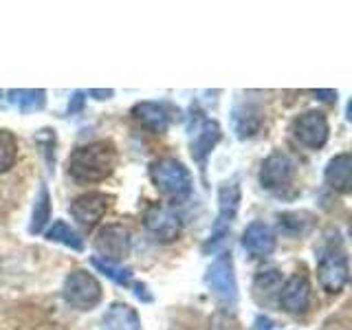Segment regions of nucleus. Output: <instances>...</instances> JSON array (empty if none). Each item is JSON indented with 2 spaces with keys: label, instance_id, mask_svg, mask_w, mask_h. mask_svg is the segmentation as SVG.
<instances>
[{
  "label": "nucleus",
  "instance_id": "nucleus-4",
  "mask_svg": "<svg viewBox=\"0 0 352 330\" xmlns=\"http://www.w3.org/2000/svg\"><path fill=\"white\" fill-rule=\"evenodd\" d=\"M64 302L75 311H93L102 302V284L97 282L93 273L84 269H75L66 275L62 286Z\"/></svg>",
  "mask_w": 352,
  "mask_h": 330
},
{
  "label": "nucleus",
  "instance_id": "nucleus-21",
  "mask_svg": "<svg viewBox=\"0 0 352 330\" xmlns=\"http://www.w3.org/2000/svg\"><path fill=\"white\" fill-rule=\"evenodd\" d=\"M51 220V196L47 192V187H40V192L33 201V212H31V225H29V234H42L44 227Z\"/></svg>",
  "mask_w": 352,
  "mask_h": 330
},
{
  "label": "nucleus",
  "instance_id": "nucleus-30",
  "mask_svg": "<svg viewBox=\"0 0 352 330\" xmlns=\"http://www.w3.org/2000/svg\"><path fill=\"white\" fill-rule=\"evenodd\" d=\"M73 97L75 99H73V104H69V113H75V110L82 106V93H75Z\"/></svg>",
  "mask_w": 352,
  "mask_h": 330
},
{
  "label": "nucleus",
  "instance_id": "nucleus-23",
  "mask_svg": "<svg viewBox=\"0 0 352 330\" xmlns=\"http://www.w3.org/2000/svg\"><path fill=\"white\" fill-rule=\"evenodd\" d=\"M9 95L22 115L36 113V110H42L44 104H47V93L44 91H11Z\"/></svg>",
  "mask_w": 352,
  "mask_h": 330
},
{
  "label": "nucleus",
  "instance_id": "nucleus-22",
  "mask_svg": "<svg viewBox=\"0 0 352 330\" xmlns=\"http://www.w3.org/2000/svg\"><path fill=\"white\" fill-rule=\"evenodd\" d=\"M47 240L51 242H58V245H64L73 251H82L84 249V240L80 238V234L64 220H55V223L47 229Z\"/></svg>",
  "mask_w": 352,
  "mask_h": 330
},
{
  "label": "nucleus",
  "instance_id": "nucleus-8",
  "mask_svg": "<svg viewBox=\"0 0 352 330\" xmlns=\"http://www.w3.org/2000/svg\"><path fill=\"white\" fill-rule=\"evenodd\" d=\"M291 130H293V137L308 150L324 148L330 135L328 119L324 113H319V110H306L300 117H295Z\"/></svg>",
  "mask_w": 352,
  "mask_h": 330
},
{
  "label": "nucleus",
  "instance_id": "nucleus-19",
  "mask_svg": "<svg viewBox=\"0 0 352 330\" xmlns=\"http://www.w3.org/2000/svg\"><path fill=\"white\" fill-rule=\"evenodd\" d=\"M262 124H264V115H262V110L258 106L245 104V106L236 108L234 126H236V132H238L240 139H249L253 135H258Z\"/></svg>",
  "mask_w": 352,
  "mask_h": 330
},
{
  "label": "nucleus",
  "instance_id": "nucleus-28",
  "mask_svg": "<svg viewBox=\"0 0 352 330\" xmlns=\"http://www.w3.org/2000/svg\"><path fill=\"white\" fill-rule=\"evenodd\" d=\"M256 330H273V322L267 317H258L256 319Z\"/></svg>",
  "mask_w": 352,
  "mask_h": 330
},
{
  "label": "nucleus",
  "instance_id": "nucleus-9",
  "mask_svg": "<svg viewBox=\"0 0 352 330\" xmlns=\"http://www.w3.org/2000/svg\"><path fill=\"white\" fill-rule=\"evenodd\" d=\"M108 205H110V196L104 192H88L77 196L75 201L71 203L69 212L73 216V220L80 225L84 231H93L99 220L104 218V214L108 212Z\"/></svg>",
  "mask_w": 352,
  "mask_h": 330
},
{
  "label": "nucleus",
  "instance_id": "nucleus-12",
  "mask_svg": "<svg viewBox=\"0 0 352 330\" xmlns=\"http://www.w3.org/2000/svg\"><path fill=\"white\" fill-rule=\"evenodd\" d=\"M278 304L289 315H304L308 311V306H311V284L304 275L297 273L282 284Z\"/></svg>",
  "mask_w": 352,
  "mask_h": 330
},
{
  "label": "nucleus",
  "instance_id": "nucleus-10",
  "mask_svg": "<svg viewBox=\"0 0 352 330\" xmlns=\"http://www.w3.org/2000/svg\"><path fill=\"white\" fill-rule=\"evenodd\" d=\"M93 247L102 260L121 264L130 253V231L124 225H106L97 231Z\"/></svg>",
  "mask_w": 352,
  "mask_h": 330
},
{
  "label": "nucleus",
  "instance_id": "nucleus-27",
  "mask_svg": "<svg viewBox=\"0 0 352 330\" xmlns=\"http://www.w3.org/2000/svg\"><path fill=\"white\" fill-rule=\"evenodd\" d=\"M313 95L322 99V102H328V104L337 102V91H313Z\"/></svg>",
  "mask_w": 352,
  "mask_h": 330
},
{
  "label": "nucleus",
  "instance_id": "nucleus-25",
  "mask_svg": "<svg viewBox=\"0 0 352 330\" xmlns=\"http://www.w3.org/2000/svg\"><path fill=\"white\" fill-rule=\"evenodd\" d=\"M18 159V141L9 130H0V174L14 168Z\"/></svg>",
  "mask_w": 352,
  "mask_h": 330
},
{
  "label": "nucleus",
  "instance_id": "nucleus-11",
  "mask_svg": "<svg viewBox=\"0 0 352 330\" xmlns=\"http://www.w3.org/2000/svg\"><path fill=\"white\" fill-rule=\"evenodd\" d=\"M146 229L159 242H174L183 231V218L172 207H152L146 214Z\"/></svg>",
  "mask_w": 352,
  "mask_h": 330
},
{
  "label": "nucleus",
  "instance_id": "nucleus-24",
  "mask_svg": "<svg viewBox=\"0 0 352 330\" xmlns=\"http://www.w3.org/2000/svg\"><path fill=\"white\" fill-rule=\"evenodd\" d=\"M91 264L99 273H104L106 278L117 282L119 286H132V284H135V280H132V271L128 267H121L119 262H108V260H102V258H93Z\"/></svg>",
  "mask_w": 352,
  "mask_h": 330
},
{
  "label": "nucleus",
  "instance_id": "nucleus-3",
  "mask_svg": "<svg viewBox=\"0 0 352 330\" xmlns=\"http://www.w3.org/2000/svg\"><path fill=\"white\" fill-rule=\"evenodd\" d=\"M150 179L154 187L172 201H185L192 194V174L179 159L165 157L154 161L150 165Z\"/></svg>",
  "mask_w": 352,
  "mask_h": 330
},
{
  "label": "nucleus",
  "instance_id": "nucleus-13",
  "mask_svg": "<svg viewBox=\"0 0 352 330\" xmlns=\"http://www.w3.org/2000/svg\"><path fill=\"white\" fill-rule=\"evenodd\" d=\"M220 137H223V132H220V126L214 119H201L192 128L190 150H192L194 161L201 165V168H205V161H207L209 154H212V150L216 148Z\"/></svg>",
  "mask_w": 352,
  "mask_h": 330
},
{
  "label": "nucleus",
  "instance_id": "nucleus-6",
  "mask_svg": "<svg viewBox=\"0 0 352 330\" xmlns=\"http://www.w3.org/2000/svg\"><path fill=\"white\" fill-rule=\"evenodd\" d=\"M207 289L220 304L234 306L238 300V282H236V269H234V258L231 253H220V256L212 262V267L207 269L205 275Z\"/></svg>",
  "mask_w": 352,
  "mask_h": 330
},
{
  "label": "nucleus",
  "instance_id": "nucleus-18",
  "mask_svg": "<svg viewBox=\"0 0 352 330\" xmlns=\"http://www.w3.org/2000/svg\"><path fill=\"white\" fill-rule=\"evenodd\" d=\"M350 168H352L350 154L348 152L337 154V157H333L326 165V172H324L326 183L333 187V190H337L341 194H348V190H350Z\"/></svg>",
  "mask_w": 352,
  "mask_h": 330
},
{
  "label": "nucleus",
  "instance_id": "nucleus-29",
  "mask_svg": "<svg viewBox=\"0 0 352 330\" xmlns=\"http://www.w3.org/2000/svg\"><path fill=\"white\" fill-rule=\"evenodd\" d=\"M88 95H93L95 99H110L115 93L113 91H88Z\"/></svg>",
  "mask_w": 352,
  "mask_h": 330
},
{
  "label": "nucleus",
  "instance_id": "nucleus-2",
  "mask_svg": "<svg viewBox=\"0 0 352 330\" xmlns=\"http://www.w3.org/2000/svg\"><path fill=\"white\" fill-rule=\"evenodd\" d=\"M348 256L344 240H341L337 229H328L324 234L322 245L317 249V280L319 286L330 293L337 295L344 291V286L348 282Z\"/></svg>",
  "mask_w": 352,
  "mask_h": 330
},
{
  "label": "nucleus",
  "instance_id": "nucleus-26",
  "mask_svg": "<svg viewBox=\"0 0 352 330\" xmlns=\"http://www.w3.org/2000/svg\"><path fill=\"white\" fill-rule=\"evenodd\" d=\"M209 330H238V322L234 319V315L218 311L209 319Z\"/></svg>",
  "mask_w": 352,
  "mask_h": 330
},
{
  "label": "nucleus",
  "instance_id": "nucleus-1",
  "mask_svg": "<svg viewBox=\"0 0 352 330\" xmlns=\"http://www.w3.org/2000/svg\"><path fill=\"white\" fill-rule=\"evenodd\" d=\"M69 174L80 183L106 181L117 168V150L110 141H93L80 146L69 157Z\"/></svg>",
  "mask_w": 352,
  "mask_h": 330
},
{
  "label": "nucleus",
  "instance_id": "nucleus-20",
  "mask_svg": "<svg viewBox=\"0 0 352 330\" xmlns=\"http://www.w3.org/2000/svg\"><path fill=\"white\" fill-rule=\"evenodd\" d=\"M313 223H315V218L308 212H284L278 216L280 231L286 236H291V238L304 236L306 231H311Z\"/></svg>",
  "mask_w": 352,
  "mask_h": 330
},
{
  "label": "nucleus",
  "instance_id": "nucleus-7",
  "mask_svg": "<svg viewBox=\"0 0 352 330\" xmlns=\"http://www.w3.org/2000/svg\"><path fill=\"white\" fill-rule=\"evenodd\" d=\"M295 161L284 152H273L271 157L262 161L260 168V185L264 190L282 194L289 190L295 181Z\"/></svg>",
  "mask_w": 352,
  "mask_h": 330
},
{
  "label": "nucleus",
  "instance_id": "nucleus-15",
  "mask_svg": "<svg viewBox=\"0 0 352 330\" xmlns=\"http://www.w3.org/2000/svg\"><path fill=\"white\" fill-rule=\"evenodd\" d=\"M132 117H135L143 128H148L150 132H157L163 135L170 126V110L165 104L157 102H139L132 108Z\"/></svg>",
  "mask_w": 352,
  "mask_h": 330
},
{
  "label": "nucleus",
  "instance_id": "nucleus-16",
  "mask_svg": "<svg viewBox=\"0 0 352 330\" xmlns=\"http://www.w3.org/2000/svg\"><path fill=\"white\" fill-rule=\"evenodd\" d=\"M99 330H141V319L132 306L124 302H115L104 313Z\"/></svg>",
  "mask_w": 352,
  "mask_h": 330
},
{
  "label": "nucleus",
  "instance_id": "nucleus-14",
  "mask_svg": "<svg viewBox=\"0 0 352 330\" xmlns=\"http://www.w3.org/2000/svg\"><path fill=\"white\" fill-rule=\"evenodd\" d=\"M242 247L251 258H269L275 251V234L273 229L262 223V220H253L242 234Z\"/></svg>",
  "mask_w": 352,
  "mask_h": 330
},
{
  "label": "nucleus",
  "instance_id": "nucleus-17",
  "mask_svg": "<svg viewBox=\"0 0 352 330\" xmlns=\"http://www.w3.org/2000/svg\"><path fill=\"white\" fill-rule=\"evenodd\" d=\"M282 273L278 269H264L253 280V297L262 306H269L271 302L278 300L282 289Z\"/></svg>",
  "mask_w": 352,
  "mask_h": 330
},
{
  "label": "nucleus",
  "instance_id": "nucleus-5",
  "mask_svg": "<svg viewBox=\"0 0 352 330\" xmlns=\"http://www.w3.org/2000/svg\"><path fill=\"white\" fill-rule=\"evenodd\" d=\"M238 205H240V187L236 181H227L220 185L218 190V218L212 229V236L205 242V251H216L218 245H223L225 238L229 236L231 225L238 216Z\"/></svg>",
  "mask_w": 352,
  "mask_h": 330
},
{
  "label": "nucleus",
  "instance_id": "nucleus-31",
  "mask_svg": "<svg viewBox=\"0 0 352 330\" xmlns=\"http://www.w3.org/2000/svg\"><path fill=\"white\" fill-rule=\"evenodd\" d=\"M0 97H3V93H0Z\"/></svg>",
  "mask_w": 352,
  "mask_h": 330
}]
</instances>
